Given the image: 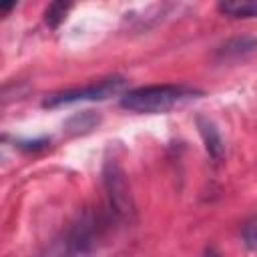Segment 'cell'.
Wrapping results in <instances>:
<instances>
[{
    "label": "cell",
    "mask_w": 257,
    "mask_h": 257,
    "mask_svg": "<svg viewBox=\"0 0 257 257\" xmlns=\"http://www.w3.org/2000/svg\"><path fill=\"white\" fill-rule=\"evenodd\" d=\"M108 217L104 213L86 209L76 215V219L60 231L36 257H82L96 249L98 241L104 237L108 227Z\"/></svg>",
    "instance_id": "1"
},
{
    "label": "cell",
    "mask_w": 257,
    "mask_h": 257,
    "mask_svg": "<svg viewBox=\"0 0 257 257\" xmlns=\"http://www.w3.org/2000/svg\"><path fill=\"white\" fill-rule=\"evenodd\" d=\"M199 96H203V90L187 84H153L124 92L120 98V106L131 112L159 114V112H169L175 106H181Z\"/></svg>",
    "instance_id": "2"
},
{
    "label": "cell",
    "mask_w": 257,
    "mask_h": 257,
    "mask_svg": "<svg viewBox=\"0 0 257 257\" xmlns=\"http://www.w3.org/2000/svg\"><path fill=\"white\" fill-rule=\"evenodd\" d=\"M102 183H104V191L108 197L110 217H114L118 221H131L135 215V201L131 195L128 179L118 163H114V161L104 163Z\"/></svg>",
    "instance_id": "3"
},
{
    "label": "cell",
    "mask_w": 257,
    "mask_h": 257,
    "mask_svg": "<svg viewBox=\"0 0 257 257\" xmlns=\"http://www.w3.org/2000/svg\"><path fill=\"white\" fill-rule=\"evenodd\" d=\"M124 84H126L124 76L114 74V76L102 78V80L88 84V86H82V88H68L62 92H54L48 98H44L42 106L52 108V106H62V104L82 102V100H106V98L118 94L124 88Z\"/></svg>",
    "instance_id": "4"
},
{
    "label": "cell",
    "mask_w": 257,
    "mask_h": 257,
    "mask_svg": "<svg viewBox=\"0 0 257 257\" xmlns=\"http://www.w3.org/2000/svg\"><path fill=\"white\" fill-rule=\"evenodd\" d=\"M197 128L201 133L207 155L213 161H221L223 155H225V145H223V137H221L217 124L207 116H197Z\"/></svg>",
    "instance_id": "5"
},
{
    "label": "cell",
    "mask_w": 257,
    "mask_h": 257,
    "mask_svg": "<svg viewBox=\"0 0 257 257\" xmlns=\"http://www.w3.org/2000/svg\"><path fill=\"white\" fill-rule=\"evenodd\" d=\"M255 48H257V38L237 36V38H231L225 44H221L219 50H217V56H221V58H239V56H245V54L253 52Z\"/></svg>",
    "instance_id": "6"
},
{
    "label": "cell",
    "mask_w": 257,
    "mask_h": 257,
    "mask_svg": "<svg viewBox=\"0 0 257 257\" xmlns=\"http://www.w3.org/2000/svg\"><path fill=\"white\" fill-rule=\"evenodd\" d=\"M217 10L231 18H253L257 16V0H225L217 4Z\"/></svg>",
    "instance_id": "7"
},
{
    "label": "cell",
    "mask_w": 257,
    "mask_h": 257,
    "mask_svg": "<svg viewBox=\"0 0 257 257\" xmlns=\"http://www.w3.org/2000/svg\"><path fill=\"white\" fill-rule=\"evenodd\" d=\"M98 122H100V116L96 112L82 110V112H78L66 120V131L70 135H84V133H90Z\"/></svg>",
    "instance_id": "8"
},
{
    "label": "cell",
    "mask_w": 257,
    "mask_h": 257,
    "mask_svg": "<svg viewBox=\"0 0 257 257\" xmlns=\"http://www.w3.org/2000/svg\"><path fill=\"white\" fill-rule=\"evenodd\" d=\"M68 10H70V4H66V2H52V4L46 8V12H44L46 24H48L50 28H58L60 22L66 18Z\"/></svg>",
    "instance_id": "9"
},
{
    "label": "cell",
    "mask_w": 257,
    "mask_h": 257,
    "mask_svg": "<svg viewBox=\"0 0 257 257\" xmlns=\"http://www.w3.org/2000/svg\"><path fill=\"white\" fill-rule=\"evenodd\" d=\"M241 237H243V243L247 245V249L257 251V221L245 223V227L241 231Z\"/></svg>",
    "instance_id": "10"
},
{
    "label": "cell",
    "mask_w": 257,
    "mask_h": 257,
    "mask_svg": "<svg viewBox=\"0 0 257 257\" xmlns=\"http://www.w3.org/2000/svg\"><path fill=\"white\" fill-rule=\"evenodd\" d=\"M48 143H50V139L44 137V139H34V141H18L16 147L22 149V151H40V149H44Z\"/></svg>",
    "instance_id": "11"
},
{
    "label": "cell",
    "mask_w": 257,
    "mask_h": 257,
    "mask_svg": "<svg viewBox=\"0 0 257 257\" xmlns=\"http://www.w3.org/2000/svg\"><path fill=\"white\" fill-rule=\"evenodd\" d=\"M12 8H16V2H12V4H0V10H2L4 14H8Z\"/></svg>",
    "instance_id": "12"
}]
</instances>
